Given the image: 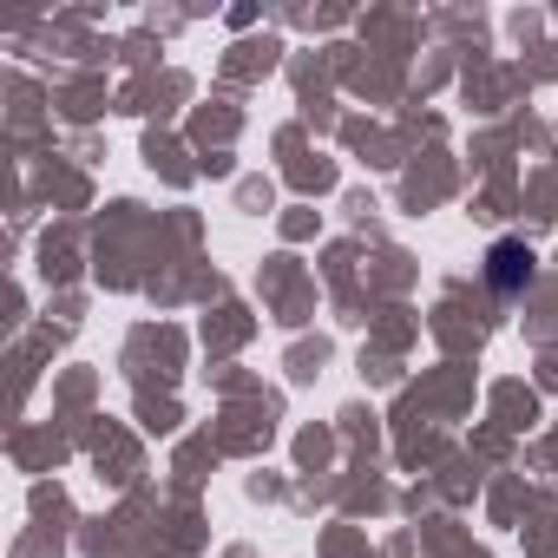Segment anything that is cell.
<instances>
[{
    "label": "cell",
    "mask_w": 558,
    "mask_h": 558,
    "mask_svg": "<svg viewBox=\"0 0 558 558\" xmlns=\"http://www.w3.org/2000/svg\"><path fill=\"white\" fill-rule=\"evenodd\" d=\"M532 269H538V256H532L519 236H499V243L486 250V283H493L499 296H519V290L532 283Z\"/></svg>",
    "instance_id": "1"
}]
</instances>
